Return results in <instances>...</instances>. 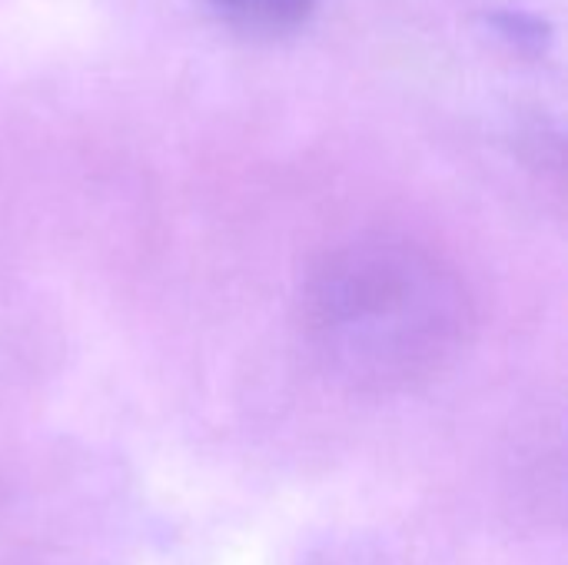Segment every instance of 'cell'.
Segmentation results:
<instances>
[{
  "instance_id": "6da1fadb",
  "label": "cell",
  "mask_w": 568,
  "mask_h": 565,
  "mask_svg": "<svg viewBox=\"0 0 568 565\" xmlns=\"http://www.w3.org/2000/svg\"><path fill=\"white\" fill-rule=\"evenodd\" d=\"M310 330L349 380L409 383L453 353L463 330V290L449 270L419 250L356 246L316 273Z\"/></svg>"
},
{
  "instance_id": "7a4b0ae2",
  "label": "cell",
  "mask_w": 568,
  "mask_h": 565,
  "mask_svg": "<svg viewBox=\"0 0 568 565\" xmlns=\"http://www.w3.org/2000/svg\"><path fill=\"white\" fill-rule=\"evenodd\" d=\"M220 17L236 23L246 33L280 37L303 27L316 0H210Z\"/></svg>"
},
{
  "instance_id": "3957f363",
  "label": "cell",
  "mask_w": 568,
  "mask_h": 565,
  "mask_svg": "<svg viewBox=\"0 0 568 565\" xmlns=\"http://www.w3.org/2000/svg\"><path fill=\"white\" fill-rule=\"evenodd\" d=\"M496 23L506 33V40H516L526 50H536L539 53L549 43V27L542 20H536V17H526V13H496Z\"/></svg>"
}]
</instances>
